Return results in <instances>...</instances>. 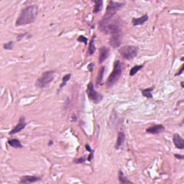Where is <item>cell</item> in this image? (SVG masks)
Instances as JSON below:
<instances>
[{
    "mask_svg": "<svg viewBox=\"0 0 184 184\" xmlns=\"http://www.w3.org/2000/svg\"><path fill=\"white\" fill-rule=\"evenodd\" d=\"M38 14V7L36 5H30L24 7L21 11L15 22L16 27L31 24L36 19Z\"/></svg>",
    "mask_w": 184,
    "mask_h": 184,
    "instance_id": "cell-1",
    "label": "cell"
},
{
    "mask_svg": "<svg viewBox=\"0 0 184 184\" xmlns=\"http://www.w3.org/2000/svg\"><path fill=\"white\" fill-rule=\"evenodd\" d=\"M124 5H125V3L123 2H117V1H109L105 15L102 19V20L99 22V24H106L109 22L113 17L114 16L115 14L120 9H122Z\"/></svg>",
    "mask_w": 184,
    "mask_h": 184,
    "instance_id": "cell-2",
    "label": "cell"
},
{
    "mask_svg": "<svg viewBox=\"0 0 184 184\" xmlns=\"http://www.w3.org/2000/svg\"><path fill=\"white\" fill-rule=\"evenodd\" d=\"M122 70H123V64L119 60H116L114 63V68H113L112 72L109 76L107 79L106 85L107 87H111L117 82L119 79L122 75Z\"/></svg>",
    "mask_w": 184,
    "mask_h": 184,
    "instance_id": "cell-3",
    "label": "cell"
},
{
    "mask_svg": "<svg viewBox=\"0 0 184 184\" xmlns=\"http://www.w3.org/2000/svg\"><path fill=\"white\" fill-rule=\"evenodd\" d=\"M55 77L54 70H47L38 79L36 86L38 88H45L53 81Z\"/></svg>",
    "mask_w": 184,
    "mask_h": 184,
    "instance_id": "cell-4",
    "label": "cell"
},
{
    "mask_svg": "<svg viewBox=\"0 0 184 184\" xmlns=\"http://www.w3.org/2000/svg\"><path fill=\"white\" fill-rule=\"evenodd\" d=\"M119 53L125 59L131 60L137 56L138 47L135 45H125L119 48Z\"/></svg>",
    "mask_w": 184,
    "mask_h": 184,
    "instance_id": "cell-5",
    "label": "cell"
},
{
    "mask_svg": "<svg viewBox=\"0 0 184 184\" xmlns=\"http://www.w3.org/2000/svg\"><path fill=\"white\" fill-rule=\"evenodd\" d=\"M87 94H88L90 100L94 102L95 104H99L102 100V98H103V96L100 93H98L94 89V87H93V83L92 82H90L88 84V86H87Z\"/></svg>",
    "mask_w": 184,
    "mask_h": 184,
    "instance_id": "cell-6",
    "label": "cell"
},
{
    "mask_svg": "<svg viewBox=\"0 0 184 184\" xmlns=\"http://www.w3.org/2000/svg\"><path fill=\"white\" fill-rule=\"evenodd\" d=\"M26 125L27 124H26L25 121H24V116H21L20 119H19V122H18L17 125H15V127L10 132L9 135H15L16 133L20 132L22 130H24V127H26Z\"/></svg>",
    "mask_w": 184,
    "mask_h": 184,
    "instance_id": "cell-7",
    "label": "cell"
},
{
    "mask_svg": "<svg viewBox=\"0 0 184 184\" xmlns=\"http://www.w3.org/2000/svg\"><path fill=\"white\" fill-rule=\"evenodd\" d=\"M109 56V49L108 47L103 46L99 49V63H102L107 59Z\"/></svg>",
    "mask_w": 184,
    "mask_h": 184,
    "instance_id": "cell-8",
    "label": "cell"
},
{
    "mask_svg": "<svg viewBox=\"0 0 184 184\" xmlns=\"http://www.w3.org/2000/svg\"><path fill=\"white\" fill-rule=\"evenodd\" d=\"M165 130V127L162 125H155L153 126L148 127L146 130V132L148 133L153 135H158L162 133Z\"/></svg>",
    "mask_w": 184,
    "mask_h": 184,
    "instance_id": "cell-9",
    "label": "cell"
},
{
    "mask_svg": "<svg viewBox=\"0 0 184 184\" xmlns=\"http://www.w3.org/2000/svg\"><path fill=\"white\" fill-rule=\"evenodd\" d=\"M41 180L40 177L35 176H22L20 181V183H32L38 182Z\"/></svg>",
    "mask_w": 184,
    "mask_h": 184,
    "instance_id": "cell-10",
    "label": "cell"
},
{
    "mask_svg": "<svg viewBox=\"0 0 184 184\" xmlns=\"http://www.w3.org/2000/svg\"><path fill=\"white\" fill-rule=\"evenodd\" d=\"M173 143H174L175 146L177 148L180 150H183L184 148V141L183 139V138L181 137L180 135L176 134L173 135Z\"/></svg>",
    "mask_w": 184,
    "mask_h": 184,
    "instance_id": "cell-11",
    "label": "cell"
},
{
    "mask_svg": "<svg viewBox=\"0 0 184 184\" xmlns=\"http://www.w3.org/2000/svg\"><path fill=\"white\" fill-rule=\"evenodd\" d=\"M148 18L149 17H148V15H144L139 18H132V24L134 26L142 25L148 20Z\"/></svg>",
    "mask_w": 184,
    "mask_h": 184,
    "instance_id": "cell-12",
    "label": "cell"
},
{
    "mask_svg": "<svg viewBox=\"0 0 184 184\" xmlns=\"http://www.w3.org/2000/svg\"><path fill=\"white\" fill-rule=\"evenodd\" d=\"M125 140V135L123 132H119L118 133L117 135V139H116V144H115V148L116 149H119L123 145L124 142Z\"/></svg>",
    "mask_w": 184,
    "mask_h": 184,
    "instance_id": "cell-13",
    "label": "cell"
},
{
    "mask_svg": "<svg viewBox=\"0 0 184 184\" xmlns=\"http://www.w3.org/2000/svg\"><path fill=\"white\" fill-rule=\"evenodd\" d=\"M104 72H105V66H102L101 67L100 70H99V73H98V76L96 77V85L99 86L102 84V81H103V77H104Z\"/></svg>",
    "mask_w": 184,
    "mask_h": 184,
    "instance_id": "cell-14",
    "label": "cell"
},
{
    "mask_svg": "<svg viewBox=\"0 0 184 184\" xmlns=\"http://www.w3.org/2000/svg\"><path fill=\"white\" fill-rule=\"evenodd\" d=\"M7 143L15 148H22V145L21 144V142L17 139H10L7 141Z\"/></svg>",
    "mask_w": 184,
    "mask_h": 184,
    "instance_id": "cell-15",
    "label": "cell"
},
{
    "mask_svg": "<svg viewBox=\"0 0 184 184\" xmlns=\"http://www.w3.org/2000/svg\"><path fill=\"white\" fill-rule=\"evenodd\" d=\"M94 3V8H93V13H98L102 11V7H103L104 1L102 0H98V1H93Z\"/></svg>",
    "mask_w": 184,
    "mask_h": 184,
    "instance_id": "cell-16",
    "label": "cell"
},
{
    "mask_svg": "<svg viewBox=\"0 0 184 184\" xmlns=\"http://www.w3.org/2000/svg\"><path fill=\"white\" fill-rule=\"evenodd\" d=\"M154 89V87H150V88L145 89L142 90V94L145 97L148 98V99H152L153 98V94H152V91Z\"/></svg>",
    "mask_w": 184,
    "mask_h": 184,
    "instance_id": "cell-17",
    "label": "cell"
},
{
    "mask_svg": "<svg viewBox=\"0 0 184 184\" xmlns=\"http://www.w3.org/2000/svg\"><path fill=\"white\" fill-rule=\"evenodd\" d=\"M94 38L95 36H93V38H92L91 42H90L89 46V49H88V53L90 56H92V55L94 54L95 51H96V47H95L94 45Z\"/></svg>",
    "mask_w": 184,
    "mask_h": 184,
    "instance_id": "cell-18",
    "label": "cell"
},
{
    "mask_svg": "<svg viewBox=\"0 0 184 184\" xmlns=\"http://www.w3.org/2000/svg\"><path fill=\"white\" fill-rule=\"evenodd\" d=\"M118 178H119V181L121 183L124 184V183H132V182L129 181L128 179L124 176V173L122 171H119V175H118Z\"/></svg>",
    "mask_w": 184,
    "mask_h": 184,
    "instance_id": "cell-19",
    "label": "cell"
},
{
    "mask_svg": "<svg viewBox=\"0 0 184 184\" xmlns=\"http://www.w3.org/2000/svg\"><path fill=\"white\" fill-rule=\"evenodd\" d=\"M70 77H71V74H70V73H68V74L65 75V76L63 77L62 82H61V85H60V89H62L66 85L67 83L68 82L69 80H70Z\"/></svg>",
    "mask_w": 184,
    "mask_h": 184,
    "instance_id": "cell-20",
    "label": "cell"
},
{
    "mask_svg": "<svg viewBox=\"0 0 184 184\" xmlns=\"http://www.w3.org/2000/svg\"><path fill=\"white\" fill-rule=\"evenodd\" d=\"M143 67H144L143 65L135 66L132 67V68H131V70H130V76H135V75L136 73H137V72L139 71V70H140L141 69L143 68Z\"/></svg>",
    "mask_w": 184,
    "mask_h": 184,
    "instance_id": "cell-21",
    "label": "cell"
},
{
    "mask_svg": "<svg viewBox=\"0 0 184 184\" xmlns=\"http://www.w3.org/2000/svg\"><path fill=\"white\" fill-rule=\"evenodd\" d=\"M13 47H14L13 41H10L9 43L4 44V45H3L4 49H5V50H12V49H13Z\"/></svg>",
    "mask_w": 184,
    "mask_h": 184,
    "instance_id": "cell-22",
    "label": "cell"
},
{
    "mask_svg": "<svg viewBox=\"0 0 184 184\" xmlns=\"http://www.w3.org/2000/svg\"><path fill=\"white\" fill-rule=\"evenodd\" d=\"M77 40L79 41V42H81V43H84L85 45H86L87 43H88V39H87L86 37L83 36V35H81V36H79V38H78Z\"/></svg>",
    "mask_w": 184,
    "mask_h": 184,
    "instance_id": "cell-23",
    "label": "cell"
},
{
    "mask_svg": "<svg viewBox=\"0 0 184 184\" xmlns=\"http://www.w3.org/2000/svg\"><path fill=\"white\" fill-rule=\"evenodd\" d=\"M86 161V158L84 156H83V157L77 159V160H76L74 161V162H76V163H83V162H84Z\"/></svg>",
    "mask_w": 184,
    "mask_h": 184,
    "instance_id": "cell-24",
    "label": "cell"
},
{
    "mask_svg": "<svg viewBox=\"0 0 184 184\" xmlns=\"http://www.w3.org/2000/svg\"><path fill=\"white\" fill-rule=\"evenodd\" d=\"M27 33H24V34H19L17 37V41H20L22 38H24V37L26 36Z\"/></svg>",
    "mask_w": 184,
    "mask_h": 184,
    "instance_id": "cell-25",
    "label": "cell"
},
{
    "mask_svg": "<svg viewBox=\"0 0 184 184\" xmlns=\"http://www.w3.org/2000/svg\"><path fill=\"white\" fill-rule=\"evenodd\" d=\"M93 63H91L88 66V69L89 71L91 72L92 70H93Z\"/></svg>",
    "mask_w": 184,
    "mask_h": 184,
    "instance_id": "cell-26",
    "label": "cell"
},
{
    "mask_svg": "<svg viewBox=\"0 0 184 184\" xmlns=\"http://www.w3.org/2000/svg\"><path fill=\"white\" fill-rule=\"evenodd\" d=\"M174 156H175V157L176 158H178V159H181V160H182V159H183V158H184V156H183V155H177V154H175V155H174Z\"/></svg>",
    "mask_w": 184,
    "mask_h": 184,
    "instance_id": "cell-27",
    "label": "cell"
},
{
    "mask_svg": "<svg viewBox=\"0 0 184 184\" xmlns=\"http://www.w3.org/2000/svg\"><path fill=\"white\" fill-rule=\"evenodd\" d=\"M183 65L182 66H181V70H180V71L178 72V73H177L176 74V76H179V75H181V74L182 73H183Z\"/></svg>",
    "mask_w": 184,
    "mask_h": 184,
    "instance_id": "cell-28",
    "label": "cell"
},
{
    "mask_svg": "<svg viewBox=\"0 0 184 184\" xmlns=\"http://www.w3.org/2000/svg\"><path fill=\"white\" fill-rule=\"evenodd\" d=\"M181 87H182V88H183V87H184V86H183V81H182V82L181 83Z\"/></svg>",
    "mask_w": 184,
    "mask_h": 184,
    "instance_id": "cell-29",
    "label": "cell"
}]
</instances>
